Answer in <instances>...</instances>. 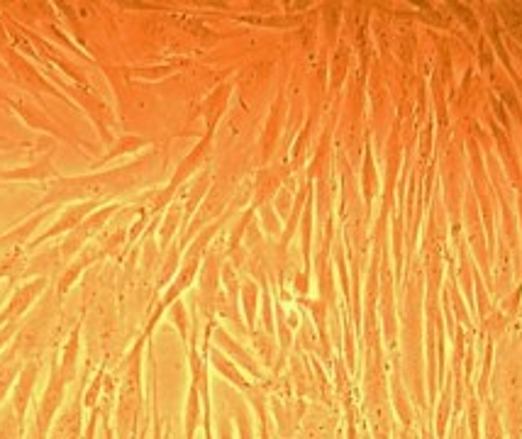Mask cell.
Masks as SVG:
<instances>
[{"instance_id":"6da1fadb","label":"cell","mask_w":522,"mask_h":439,"mask_svg":"<svg viewBox=\"0 0 522 439\" xmlns=\"http://www.w3.org/2000/svg\"><path fill=\"white\" fill-rule=\"evenodd\" d=\"M140 352L142 344L132 349L130 359H127L125 379H122L120 400H118V439H130L135 430L137 415H140L142 405V386H140Z\"/></svg>"},{"instance_id":"7a4b0ae2","label":"cell","mask_w":522,"mask_h":439,"mask_svg":"<svg viewBox=\"0 0 522 439\" xmlns=\"http://www.w3.org/2000/svg\"><path fill=\"white\" fill-rule=\"evenodd\" d=\"M40 357L27 359L22 366L18 381H15L13 393H10V405L15 410V418H18L22 432H25V420H27V408H30L32 393H35L37 379H40Z\"/></svg>"},{"instance_id":"3957f363","label":"cell","mask_w":522,"mask_h":439,"mask_svg":"<svg viewBox=\"0 0 522 439\" xmlns=\"http://www.w3.org/2000/svg\"><path fill=\"white\" fill-rule=\"evenodd\" d=\"M115 210H118V205H105L103 210H98V213H93L86 222H81V225L76 227L74 232H69V235H66V240L61 242L59 257L64 261H69L71 257H74V254H79V249L83 247V244L91 242L93 235H96V232H101V227L110 220V215H113Z\"/></svg>"},{"instance_id":"277c9868","label":"cell","mask_w":522,"mask_h":439,"mask_svg":"<svg viewBox=\"0 0 522 439\" xmlns=\"http://www.w3.org/2000/svg\"><path fill=\"white\" fill-rule=\"evenodd\" d=\"M83 391H86V383L61 408L49 430V439H83Z\"/></svg>"},{"instance_id":"5b68a950","label":"cell","mask_w":522,"mask_h":439,"mask_svg":"<svg viewBox=\"0 0 522 439\" xmlns=\"http://www.w3.org/2000/svg\"><path fill=\"white\" fill-rule=\"evenodd\" d=\"M47 286H49L47 276H40V279L27 283V286H20L18 291H15V296L8 300V305L0 310V327L10 325V322H20L22 315L30 310V305L42 296Z\"/></svg>"},{"instance_id":"8992f818","label":"cell","mask_w":522,"mask_h":439,"mask_svg":"<svg viewBox=\"0 0 522 439\" xmlns=\"http://www.w3.org/2000/svg\"><path fill=\"white\" fill-rule=\"evenodd\" d=\"M96 208H98V200H83V203L74 205V208H66L64 213H61V218L54 222V225L49 227L42 237H37L30 247H40L42 242L54 240L57 235H69V232H74L81 222H86L88 215L96 213Z\"/></svg>"},{"instance_id":"52a82bcc","label":"cell","mask_w":522,"mask_h":439,"mask_svg":"<svg viewBox=\"0 0 522 439\" xmlns=\"http://www.w3.org/2000/svg\"><path fill=\"white\" fill-rule=\"evenodd\" d=\"M22 366H25V357L20 354V349L13 342L5 347V352L0 354V408H3L8 393H13L15 381H18Z\"/></svg>"},{"instance_id":"ba28073f","label":"cell","mask_w":522,"mask_h":439,"mask_svg":"<svg viewBox=\"0 0 522 439\" xmlns=\"http://www.w3.org/2000/svg\"><path fill=\"white\" fill-rule=\"evenodd\" d=\"M79 352H81V332L79 327H74L71 335L66 337V344L61 347V359L57 357L61 379L69 383V386L76 381V376H79Z\"/></svg>"},{"instance_id":"9c48e42d","label":"cell","mask_w":522,"mask_h":439,"mask_svg":"<svg viewBox=\"0 0 522 439\" xmlns=\"http://www.w3.org/2000/svg\"><path fill=\"white\" fill-rule=\"evenodd\" d=\"M47 176H57V171H54L52 161L42 159L40 164L30 166V169H22V171H5V174H0V179H47Z\"/></svg>"},{"instance_id":"30bf717a","label":"cell","mask_w":522,"mask_h":439,"mask_svg":"<svg viewBox=\"0 0 522 439\" xmlns=\"http://www.w3.org/2000/svg\"><path fill=\"white\" fill-rule=\"evenodd\" d=\"M198 386L193 383L191 393H188V405H186V439H193L198 427V415H201V403H198Z\"/></svg>"},{"instance_id":"8fae6325","label":"cell","mask_w":522,"mask_h":439,"mask_svg":"<svg viewBox=\"0 0 522 439\" xmlns=\"http://www.w3.org/2000/svg\"><path fill=\"white\" fill-rule=\"evenodd\" d=\"M215 366H218V369L222 371V374H225L227 379H230L232 383H237V386H240V388H244V391H247V388H249V386H247V381L242 379V376H240V371H237L235 366L230 364V361H227V359H222L220 354H215Z\"/></svg>"},{"instance_id":"7c38bea8","label":"cell","mask_w":522,"mask_h":439,"mask_svg":"<svg viewBox=\"0 0 522 439\" xmlns=\"http://www.w3.org/2000/svg\"><path fill=\"white\" fill-rule=\"evenodd\" d=\"M237 420H240V435H242V439H252V430H249L247 415L240 413V415H237Z\"/></svg>"},{"instance_id":"4fadbf2b","label":"cell","mask_w":522,"mask_h":439,"mask_svg":"<svg viewBox=\"0 0 522 439\" xmlns=\"http://www.w3.org/2000/svg\"><path fill=\"white\" fill-rule=\"evenodd\" d=\"M220 439H232L230 422H227V420H222V425H220Z\"/></svg>"},{"instance_id":"5bb4252c","label":"cell","mask_w":522,"mask_h":439,"mask_svg":"<svg viewBox=\"0 0 522 439\" xmlns=\"http://www.w3.org/2000/svg\"><path fill=\"white\" fill-rule=\"evenodd\" d=\"M154 439H164V437H161V432H159V425H157V432H154Z\"/></svg>"}]
</instances>
